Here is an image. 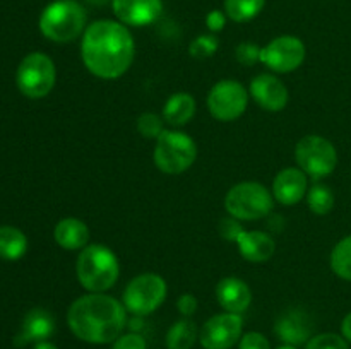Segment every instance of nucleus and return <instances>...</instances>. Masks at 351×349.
<instances>
[{"label":"nucleus","mask_w":351,"mask_h":349,"mask_svg":"<svg viewBox=\"0 0 351 349\" xmlns=\"http://www.w3.org/2000/svg\"><path fill=\"white\" fill-rule=\"evenodd\" d=\"M55 332V318L45 308H33L27 311V315L23 320L21 332L16 335L14 342L16 346L29 344V342H41L48 341Z\"/></svg>","instance_id":"obj_18"},{"label":"nucleus","mask_w":351,"mask_h":349,"mask_svg":"<svg viewBox=\"0 0 351 349\" xmlns=\"http://www.w3.org/2000/svg\"><path fill=\"white\" fill-rule=\"evenodd\" d=\"M243 318L239 313L213 315L199 331V342L204 349H232L242 337Z\"/></svg>","instance_id":"obj_12"},{"label":"nucleus","mask_w":351,"mask_h":349,"mask_svg":"<svg viewBox=\"0 0 351 349\" xmlns=\"http://www.w3.org/2000/svg\"><path fill=\"white\" fill-rule=\"evenodd\" d=\"M240 255L254 263L267 262L276 252V243L264 231H245L237 240Z\"/></svg>","instance_id":"obj_19"},{"label":"nucleus","mask_w":351,"mask_h":349,"mask_svg":"<svg viewBox=\"0 0 351 349\" xmlns=\"http://www.w3.org/2000/svg\"><path fill=\"white\" fill-rule=\"evenodd\" d=\"M197 307H199L197 298H195L194 294H191V293H184L180 298H178V301H177L178 311H180V313L184 315L185 318L192 317V315L197 311Z\"/></svg>","instance_id":"obj_34"},{"label":"nucleus","mask_w":351,"mask_h":349,"mask_svg":"<svg viewBox=\"0 0 351 349\" xmlns=\"http://www.w3.org/2000/svg\"><path fill=\"white\" fill-rule=\"evenodd\" d=\"M117 19L125 26L144 27L154 24L163 14V0H112Z\"/></svg>","instance_id":"obj_13"},{"label":"nucleus","mask_w":351,"mask_h":349,"mask_svg":"<svg viewBox=\"0 0 351 349\" xmlns=\"http://www.w3.org/2000/svg\"><path fill=\"white\" fill-rule=\"evenodd\" d=\"M239 349H271V342L261 332H247L240 337Z\"/></svg>","instance_id":"obj_33"},{"label":"nucleus","mask_w":351,"mask_h":349,"mask_svg":"<svg viewBox=\"0 0 351 349\" xmlns=\"http://www.w3.org/2000/svg\"><path fill=\"white\" fill-rule=\"evenodd\" d=\"M307 204L314 214L326 216L335 207V194L328 185L315 183L307 190Z\"/></svg>","instance_id":"obj_26"},{"label":"nucleus","mask_w":351,"mask_h":349,"mask_svg":"<svg viewBox=\"0 0 351 349\" xmlns=\"http://www.w3.org/2000/svg\"><path fill=\"white\" fill-rule=\"evenodd\" d=\"M27 250V238L19 228L0 226V259L19 260Z\"/></svg>","instance_id":"obj_22"},{"label":"nucleus","mask_w":351,"mask_h":349,"mask_svg":"<svg viewBox=\"0 0 351 349\" xmlns=\"http://www.w3.org/2000/svg\"><path fill=\"white\" fill-rule=\"evenodd\" d=\"M266 0H225V14L233 23H247L259 16Z\"/></svg>","instance_id":"obj_24"},{"label":"nucleus","mask_w":351,"mask_h":349,"mask_svg":"<svg viewBox=\"0 0 351 349\" xmlns=\"http://www.w3.org/2000/svg\"><path fill=\"white\" fill-rule=\"evenodd\" d=\"M136 57V43L120 21H95L86 27L81 41V58L93 75L113 81L125 74Z\"/></svg>","instance_id":"obj_1"},{"label":"nucleus","mask_w":351,"mask_h":349,"mask_svg":"<svg viewBox=\"0 0 351 349\" xmlns=\"http://www.w3.org/2000/svg\"><path fill=\"white\" fill-rule=\"evenodd\" d=\"M273 194L257 181H242L228 190L225 209L239 221H257L273 211Z\"/></svg>","instance_id":"obj_6"},{"label":"nucleus","mask_w":351,"mask_h":349,"mask_svg":"<svg viewBox=\"0 0 351 349\" xmlns=\"http://www.w3.org/2000/svg\"><path fill=\"white\" fill-rule=\"evenodd\" d=\"M88 2L95 3V5H105V3L112 2V0H88Z\"/></svg>","instance_id":"obj_38"},{"label":"nucleus","mask_w":351,"mask_h":349,"mask_svg":"<svg viewBox=\"0 0 351 349\" xmlns=\"http://www.w3.org/2000/svg\"><path fill=\"white\" fill-rule=\"evenodd\" d=\"M235 57L239 60V64L250 65L261 62V48L257 47L256 43H250V41H245V43H240L235 50Z\"/></svg>","instance_id":"obj_30"},{"label":"nucleus","mask_w":351,"mask_h":349,"mask_svg":"<svg viewBox=\"0 0 351 349\" xmlns=\"http://www.w3.org/2000/svg\"><path fill=\"white\" fill-rule=\"evenodd\" d=\"M163 116L156 115V113H143L137 118V132L144 137V139H154L163 133Z\"/></svg>","instance_id":"obj_28"},{"label":"nucleus","mask_w":351,"mask_h":349,"mask_svg":"<svg viewBox=\"0 0 351 349\" xmlns=\"http://www.w3.org/2000/svg\"><path fill=\"white\" fill-rule=\"evenodd\" d=\"M274 332L283 344L297 348V346L307 344L311 341L312 322L305 311L288 310L276 320Z\"/></svg>","instance_id":"obj_16"},{"label":"nucleus","mask_w":351,"mask_h":349,"mask_svg":"<svg viewBox=\"0 0 351 349\" xmlns=\"http://www.w3.org/2000/svg\"><path fill=\"white\" fill-rule=\"evenodd\" d=\"M226 19H228V16H226L225 12H221V10H211V12L206 16V26H208V29L211 31V33H219V31H223V27H225Z\"/></svg>","instance_id":"obj_35"},{"label":"nucleus","mask_w":351,"mask_h":349,"mask_svg":"<svg viewBox=\"0 0 351 349\" xmlns=\"http://www.w3.org/2000/svg\"><path fill=\"white\" fill-rule=\"evenodd\" d=\"M249 92L233 79L216 82L208 94V109L219 122H233L245 113Z\"/></svg>","instance_id":"obj_10"},{"label":"nucleus","mask_w":351,"mask_h":349,"mask_svg":"<svg viewBox=\"0 0 351 349\" xmlns=\"http://www.w3.org/2000/svg\"><path fill=\"white\" fill-rule=\"evenodd\" d=\"M218 47L219 41L215 34H199L189 47V53H191V57L197 58V60H204V58L213 57Z\"/></svg>","instance_id":"obj_27"},{"label":"nucleus","mask_w":351,"mask_h":349,"mask_svg":"<svg viewBox=\"0 0 351 349\" xmlns=\"http://www.w3.org/2000/svg\"><path fill=\"white\" fill-rule=\"evenodd\" d=\"M216 300L225 311L242 315L252 303V291L245 281L239 277H225L216 286Z\"/></svg>","instance_id":"obj_17"},{"label":"nucleus","mask_w":351,"mask_h":349,"mask_svg":"<svg viewBox=\"0 0 351 349\" xmlns=\"http://www.w3.org/2000/svg\"><path fill=\"white\" fill-rule=\"evenodd\" d=\"M278 349H297V348H295V346H290V344H283V346H280Z\"/></svg>","instance_id":"obj_39"},{"label":"nucleus","mask_w":351,"mask_h":349,"mask_svg":"<svg viewBox=\"0 0 351 349\" xmlns=\"http://www.w3.org/2000/svg\"><path fill=\"white\" fill-rule=\"evenodd\" d=\"M218 231H219V235L226 240V242L237 243L239 236L243 233V228H242V224H240L239 219L232 218V216H226V218H223L221 221H219Z\"/></svg>","instance_id":"obj_31"},{"label":"nucleus","mask_w":351,"mask_h":349,"mask_svg":"<svg viewBox=\"0 0 351 349\" xmlns=\"http://www.w3.org/2000/svg\"><path fill=\"white\" fill-rule=\"evenodd\" d=\"M33 349H58V348L55 344H51L50 341H41V342H36Z\"/></svg>","instance_id":"obj_37"},{"label":"nucleus","mask_w":351,"mask_h":349,"mask_svg":"<svg viewBox=\"0 0 351 349\" xmlns=\"http://www.w3.org/2000/svg\"><path fill=\"white\" fill-rule=\"evenodd\" d=\"M112 349H147V342L139 332L122 334L117 341L112 342Z\"/></svg>","instance_id":"obj_32"},{"label":"nucleus","mask_w":351,"mask_h":349,"mask_svg":"<svg viewBox=\"0 0 351 349\" xmlns=\"http://www.w3.org/2000/svg\"><path fill=\"white\" fill-rule=\"evenodd\" d=\"M53 238L57 245L64 250H82L89 245V228L84 221L77 218H64L57 222L53 229Z\"/></svg>","instance_id":"obj_20"},{"label":"nucleus","mask_w":351,"mask_h":349,"mask_svg":"<svg viewBox=\"0 0 351 349\" xmlns=\"http://www.w3.org/2000/svg\"><path fill=\"white\" fill-rule=\"evenodd\" d=\"M304 41L291 34L274 38L266 47L261 48V64H264L276 74H288V72L297 70L304 64Z\"/></svg>","instance_id":"obj_11"},{"label":"nucleus","mask_w":351,"mask_h":349,"mask_svg":"<svg viewBox=\"0 0 351 349\" xmlns=\"http://www.w3.org/2000/svg\"><path fill=\"white\" fill-rule=\"evenodd\" d=\"M154 164L165 174H180L194 164L197 146L194 139L180 130H163L156 139Z\"/></svg>","instance_id":"obj_5"},{"label":"nucleus","mask_w":351,"mask_h":349,"mask_svg":"<svg viewBox=\"0 0 351 349\" xmlns=\"http://www.w3.org/2000/svg\"><path fill=\"white\" fill-rule=\"evenodd\" d=\"M295 161L298 168L312 180H322L329 177L338 166V153L331 140L311 133V135L302 137L297 142Z\"/></svg>","instance_id":"obj_9"},{"label":"nucleus","mask_w":351,"mask_h":349,"mask_svg":"<svg viewBox=\"0 0 351 349\" xmlns=\"http://www.w3.org/2000/svg\"><path fill=\"white\" fill-rule=\"evenodd\" d=\"M195 99L189 92H175L163 106V120L171 127H184L194 118Z\"/></svg>","instance_id":"obj_21"},{"label":"nucleus","mask_w":351,"mask_h":349,"mask_svg":"<svg viewBox=\"0 0 351 349\" xmlns=\"http://www.w3.org/2000/svg\"><path fill=\"white\" fill-rule=\"evenodd\" d=\"M331 269L341 279L351 281V235L339 240L332 248Z\"/></svg>","instance_id":"obj_25"},{"label":"nucleus","mask_w":351,"mask_h":349,"mask_svg":"<svg viewBox=\"0 0 351 349\" xmlns=\"http://www.w3.org/2000/svg\"><path fill=\"white\" fill-rule=\"evenodd\" d=\"M249 92L261 108L273 113L287 108L288 99H290L287 86L273 74L256 75L250 81Z\"/></svg>","instance_id":"obj_14"},{"label":"nucleus","mask_w":351,"mask_h":349,"mask_svg":"<svg viewBox=\"0 0 351 349\" xmlns=\"http://www.w3.org/2000/svg\"><path fill=\"white\" fill-rule=\"evenodd\" d=\"M195 341H199V331L195 324L189 318L177 320L167 332V349H192Z\"/></svg>","instance_id":"obj_23"},{"label":"nucleus","mask_w":351,"mask_h":349,"mask_svg":"<svg viewBox=\"0 0 351 349\" xmlns=\"http://www.w3.org/2000/svg\"><path fill=\"white\" fill-rule=\"evenodd\" d=\"M72 334L88 344H110L127 327V310L122 301L105 293L77 298L67 311Z\"/></svg>","instance_id":"obj_2"},{"label":"nucleus","mask_w":351,"mask_h":349,"mask_svg":"<svg viewBox=\"0 0 351 349\" xmlns=\"http://www.w3.org/2000/svg\"><path fill=\"white\" fill-rule=\"evenodd\" d=\"M57 81V68L48 55L34 51L21 60L16 72V84L26 98H45L53 89Z\"/></svg>","instance_id":"obj_8"},{"label":"nucleus","mask_w":351,"mask_h":349,"mask_svg":"<svg viewBox=\"0 0 351 349\" xmlns=\"http://www.w3.org/2000/svg\"><path fill=\"white\" fill-rule=\"evenodd\" d=\"M88 14L77 0H55L40 16V31L55 43H71L84 34Z\"/></svg>","instance_id":"obj_4"},{"label":"nucleus","mask_w":351,"mask_h":349,"mask_svg":"<svg viewBox=\"0 0 351 349\" xmlns=\"http://www.w3.org/2000/svg\"><path fill=\"white\" fill-rule=\"evenodd\" d=\"M341 334L343 337L346 339V341L351 342V311L348 315H346L345 318H343L341 322Z\"/></svg>","instance_id":"obj_36"},{"label":"nucleus","mask_w":351,"mask_h":349,"mask_svg":"<svg viewBox=\"0 0 351 349\" xmlns=\"http://www.w3.org/2000/svg\"><path fill=\"white\" fill-rule=\"evenodd\" d=\"M75 276L89 293H105L119 281L120 262L108 246L88 245L75 260Z\"/></svg>","instance_id":"obj_3"},{"label":"nucleus","mask_w":351,"mask_h":349,"mask_svg":"<svg viewBox=\"0 0 351 349\" xmlns=\"http://www.w3.org/2000/svg\"><path fill=\"white\" fill-rule=\"evenodd\" d=\"M167 294V281L158 274L146 272L129 281L123 289L122 303L134 317H146L165 303Z\"/></svg>","instance_id":"obj_7"},{"label":"nucleus","mask_w":351,"mask_h":349,"mask_svg":"<svg viewBox=\"0 0 351 349\" xmlns=\"http://www.w3.org/2000/svg\"><path fill=\"white\" fill-rule=\"evenodd\" d=\"M307 174L300 168H285L274 177L273 197L283 205H295L307 195Z\"/></svg>","instance_id":"obj_15"},{"label":"nucleus","mask_w":351,"mask_h":349,"mask_svg":"<svg viewBox=\"0 0 351 349\" xmlns=\"http://www.w3.org/2000/svg\"><path fill=\"white\" fill-rule=\"evenodd\" d=\"M305 349H350V346L343 335L326 332V334H317L311 337Z\"/></svg>","instance_id":"obj_29"}]
</instances>
